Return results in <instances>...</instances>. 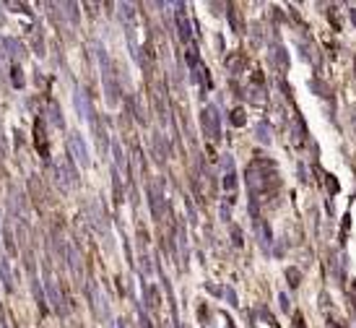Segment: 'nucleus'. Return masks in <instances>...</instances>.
Returning <instances> with one entry per match:
<instances>
[{
    "mask_svg": "<svg viewBox=\"0 0 356 328\" xmlns=\"http://www.w3.org/2000/svg\"><path fill=\"white\" fill-rule=\"evenodd\" d=\"M70 148H73V154H75V159H78L83 167H88V151H86V143L81 141V136L78 133H70Z\"/></svg>",
    "mask_w": 356,
    "mask_h": 328,
    "instance_id": "nucleus-1",
    "label": "nucleus"
},
{
    "mask_svg": "<svg viewBox=\"0 0 356 328\" xmlns=\"http://www.w3.org/2000/svg\"><path fill=\"white\" fill-rule=\"evenodd\" d=\"M50 112H52V123L63 128V112L57 110V104H50Z\"/></svg>",
    "mask_w": 356,
    "mask_h": 328,
    "instance_id": "nucleus-2",
    "label": "nucleus"
}]
</instances>
